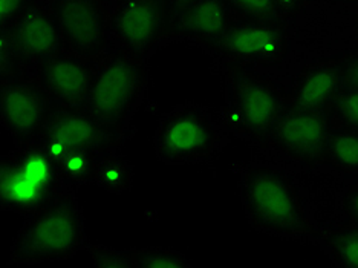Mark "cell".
Masks as SVG:
<instances>
[{
    "mask_svg": "<svg viewBox=\"0 0 358 268\" xmlns=\"http://www.w3.org/2000/svg\"><path fill=\"white\" fill-rule=\"evenodd\" d=\"M341 86L343 77L338 64H315L300 72L288 103L308 111L328 112Z\"/></svg>",
    "mask_w": 358,
    "mask_h": 268,
    "instance_id": "obj_16",
    "label": "cell"
},
{
    "mask_svg": "<svg viewBox=\"0 0 358 268\" xmlns=\"http://www.w3.org/2000/svg\"><path fill=\"white\" fill-rule=\"evenodd\" d=\"M231 13L238 17L264 20V22H280L273 0H227Z\"/></svg>",
    "mask_w": 358,
    "mask_h": 268,
    "instance_id": "obj_22",
    "label": "cell"
},
{
    "mask_svg": "<svg viewBox=\"0 0 358 268\" xmlns=\"http://www.w3.org/2000/svg\"><path fill=\"white\" fill-rule=\"evenodd\" d=\"M355 37L358 40V15H357V20H355Z\"/></svg>",
    "mask_w": 358,
    "mask_h": 268,
    "instance_id": "obj_29",
    "label": "cell"
},
{
    "mask_svg": "<svg viewBox=\"0 0 358 268\" xmlns=\"http://www.w3.org/2000/svg\"><path fill=\"white\" fill-rule=\"evenodd\" d=\"M243 212L256 230L279 238H303L314 230L296 189L282 170L251 164L239 175Z\"/></svg>",
    "mask_w": 358,
    "mask_h": 268,
    "instance_id": "obj_2",
    "label": "cell"
},
{
    "mask_svg": "<svg viewBox=\"0 0 358 268\" xmlns=\"http://www.w3.org/2000/svg\"><path fill=\"white\" fill-rule=\"evenodd\" d=\"M55 15L68 52L92 62L108 42L109 17L101 0H52Z\"/></svg>",
    "mask_w": 358,
    "mask_h": 268,
    "instance_id": "obj_11",
    "label": "cell"
},
{
    "mask_svg": "<svg viewBox=\"0 0 358 268\" xmlns=\"http://www.w3.org/2000/svg\"><path fill=\"white\" fill-rule=\"evenodd\" d=\"M224 120L206 104L184 103L159 118L155 152L169 166L206 164L224 144Z\"/></svg>",
    "mask_w": 358,
    "mask_h": 268,
    "instance_id": "obj_6",
    "label": "cell"
},
{
    "mask_svg": "<svg viewBox=\"0 0 358 268\" xmlns=\"http://www.w3.org/2000/svg\"><path fill=\"white\" fill-rule=\"evenodd\" d=\"M145 83L148 69L144 60L120 50L106 57L94 69L81 109L120 140L143 99Z\"/></svg>",
    "mask_w": 358,
    "mask_h": 268,
    "instance_id": "obj_5",
    "label": "cell"
},
{
    "mask_svg": "<svg viewBox=\"0 0 358 268\" xmlns=\"http://www.w3.org/2000/svg\"><path fill=\"white\" fill-rule=\"evenodd\" d=\"M134 268H187L192 264L176 250L150 247L132 250Z\"/></svg>",
    "mask_w": 358,
    "mask_h": 268,
    "instance_id": "obj_21",
    "label": "cell"
},
{
    "mask_svg": "<svg viewBox=\"0 0 358 268\" xmlns=\"http://www.w3.org/2000/svg\"><path fill=\"white\" fill-rule=\"evenodd\" d=\"M5 29L10 31L15 50L25 64L38 66L50 57L66 51L55 15L36 2H29L13 25Z\"/></svg>",
    "mask_w": 358,
    "mask_h": 268,
    "instance_id": "obj_13",
    "label": "cell"
},
{
    "mask_svg": "<svg viewBox=\"0 0 358 268\" xmlns=\"http://www.w3.org/2000/svg\"><path fill=\"white\" fill-rule=\"evenodd\" d=\"M85 246V225L72 188L27 218L11 250V264L64 261Z\"/></svg>",
    "mask_w": 358,
    "mask_h": 268,
    "instance_id": "obj_3",
    "label": "cell"
},
{
    "mask_svg": "<svg viewBox=\"0 0 358 268\" xmlns=\"http://www.w3.org/2000/svg\"><path fill=\"white\" fill-rule=\"evenodd\" d=\"M338 66H340L341 77H343L345 85L358 89V52L348 57V59L341 62Z\"/></svg>",
    "mask_w": 358,
    "mask_h": 268,
    "instance_id": "obj_25",
    "label": "cell"
},
{
    "mask_svg": "<svg viewBox=\"0 0 358 268\" xmlns=\"http://www.w3.org/2000/svg\"><path fill=\"white\" fill-rule=\"evenodd\" d=\"M306 0H273L280 22L294 17L302 10Z\"/></svg>",
    "mask_w": 358,
    "mask_h": 268,
    "instance_id": "obj_26",
    "label": "cell"
},
{
    "mask_svg": "<svg viewBox=\"0 0 358 268\" xmlns=\"http://www.w3.org/2000/svg\"><path fill=\"white\" fill-rule=\"evenodd\" d=\"M52 99L38 81L17 78L2 83L0 120L15 144L36 138L50 118Z\"/></svg>",
    "mask_w": 358,
    "mask_h": 268,
    "instance_id": "obj_12",
    "label": "cell"
},
{
    "mask_svg": "<svg viewBox=\"0 0 358 268\" xmlns=\"http://www.w3.org/2000/svg\"><path fill=\"white\" fill-rule=\"evenodd\" d=\"M332 132L328 112L308 111L288 103L265 144L289 160L314 164L323 160Z\"/></svg>",
    "mask_w": 358,
    "mask_h": 268,
    "instance_id": "obj_8",
    "label": "cell"
},
{
    "mask_svg": "<svg viewBox=\"0 0 358 268\" xmlns=\"http://www.w3.org/2000/svg\"><path fill=\"white\" fill-rule=\"evenodd\" d=\"M69 188L38 138L15 144L0 161V207L31 216Z\"/></svg>",
    "mask_w": 358,
    "mask_h": 268,
    "instance_id": "obj_4",
    "label": "cell"
},
{
    "mask_svg": "<svg viewBox=\"0 0 358 268\" xmlns=\"http://www.w3.org/2000/svg\"><path fill=\"white\" fill-rule=\"evenodd\" d=\"M113 2H115V3H120V2H123V0H113Z\"/></svg>",
    "mask_w": 358,
    "mask_h": 268,
    "instance_id": "obj_30",
    "label": "cell"
},
{
    "mask_svg": "<svg viewBox=\"0 0 358 268\" xmlns=\"http://www.w3.org/2000/svg\"><path fill=\"white\" fill-rule=\"evenodd\" d=\"M134 167L124 155L121 153H110L103 158L95 167L92 184L99 185L106 192L124 193L132 189Z\"/></svg>",
    "mask_w": 358,
    "mask_h": 268,
    "instance_id": "obj_17",
    "label": "cell"
},
{
    "mask_svg": "<svg viewBox=\"0 0 358 268\" xmlns=\"http://www.w3.org/2000/svg\"><path fill=\"white\" fill-rule=\"evenodd\" d=\"M69 188L92 184L95 167L115 150L118 140L81 108L54 111L37 135Z\"/></svg>",
    "mask_w": 358,
    "mask_h": 268,
    "instance_id": "obj_1",
    "label": "cell"
},
{
    "mask_svg": "<svg viewBox=\"0 0 358 268\" xmlns=\"http://www.w3.org/2000/svg\"><path fill=\"white\" fill-rule=\"evenodd\" d=\"M213 51L239 64L271 66L287 55L288 36L282 22L236 17L230 20Z\"/></svg>",
    "mask_w": 358,
    "mask_h": 268,
    "instance_id": "obj_9",
    "label": "cell"
},
{
    "mask_svg": "<svg viewBox=\"0 0 358 268\" xmlns=\"http://www.w3.org/2000/svg\"><path fill=\"white\" fill-rule=\"evenodd\" d=\"M94 68L81 57L63 51L37 66L36 80L63 108H81L91 85Z\"/></svg>",
    "mask_w": 358,
    "mask_h": 268,
    "instance_id": "obj_14",
    "label": "cell"
},
{
    "mask_svg": "<svg viewBox=\"0 0 358 268\" xmlns=\"http://www.w3.org/2000/svg\"><path fill=\"white\" fill-rule=\"evenodd\" d=\"M194 2H198V0H170V3H172V11L173 13L182 11V10H185L187 6H190Z\"/></svg>",
    "mask_w": 358,
    "mask_h": 268,
    "instance_id": "obj_28",
    "label": "cell"
},
{
    "mask_svg": "<svg viewBox=\"0 0 358 268\" xmlns=\"http://www.w3.org/2000/svg\"><path fill=\"white\" fill-rule=\"evenodd\" d=\"M288 101L266 80L238 68L225 74V127L251 141L266 143Z\"/></svg>",
    "mask_w": 358,
    "mask_h": 268,
    "instance_id": "obj_7",
    "label": "cell"
},
{
    "mask_svg": "<svg viewBox=\"0 0 358 268\" xmlns=\"http://www.w3.org/2000/svg\"><path fill=\"white\" fill-rule=\"evenodd\" d=\"M343 207L349 221H351L352 225L358 227V184H355L354 188L346 193V197L343 199Z\"/></svg>",
    "mask_w": 358,
    "mask_h": 268,
    "instance_id": "obj_27",
    "label": "cell"
},
{
    "mask_svg": "<svg viewBox=\"0 0 358 268\" xmlns=\"http://www.w3.org/2000/svg\"><path fill=\"white\" fill-rule=\"evenodd\" d=\"M230 20L231 10L227 0H198L185 10L173 13V20L169 25L176 34L213 50Z\"/></svg>",
    "mask_w": 358,
    "mask_h": 268,
    "instance_id": "obj_15",
    "label": "cell"
},
{
    "mask_svg": "<svg viewBox=\"0 0 358 268\" xmlns=\"http://www.w3.org/2000/svg\"><path fill=\"white\" fill-rule=\"evenodd\" d=\"M170 0H123L109 19L121 51L145 60L169 27Z\"/></svg>",
    "mask_w": 358,
    "mask_h": 268,
    "instance_id": "obj_10",
    "label": "cell"
},
{
    "mask_svg": "<svg viewBox=\"0 0 358 268\" xmlns=\"http://www.w3.org/2000/svg\"><path fill=\"white\" fill-rule=\"evenodd\" d=\"M324 250L338 267H358V227H343L324 234Z\"/></svg>",
    "mask_w": 358,
    "mask_h": 268,
    "instance_id": "obj_19",
    "label": "cell"
},
{
    "mask_svg": "<svg viewBox=\"0 0 358 268\" xmlns=\"http://www.w3.org/2000/svg\"><path fill=\"white\" fill-rule=\"evenodd\" d=\"M334 127L358 132V89L345 85L328 109Z\"/></svg>",
    "mask_w": 358,
    "mask_h": 268,
    "instance_id": "obj_20",
    "label": "cell"
},
{
    "mask_svg": "<svg viewBox=\"0 0 358 268\" xmlns=\"http://www.w3.org/2000/svg\"><path fill=\"white\" fill-rule=\"evenodd\" d=\"M323 162L345 174L358 175V132L334 127Z\"/></svg>",
    "mask_w": 358,
    "mask_h": 268,
    "instance_id": "obj_18",
    "label": "cell"
},
{
    "mask_svg": "<svg viewBox=\"0 0 358 268\" xmlns=\"http://www.w3.org/2000/svg\"><path fill=\"white\" fill-rule=\"evenodd\" d=\"M89 255L92 256V261L96 267L108 268H134L132 250L118 251L104 246H94L87 248Z\"/></svg>",
    "mask_w": 358,
    "mask_h": 268,
    "instance_id": "obj_23",
    "label": "cell"
},
{
    "mask_svg": "<svg viewBox=\"0 0 358 268\" xmlns=\"http://www.w3.org/2000/svg\"><path fill=\"white\" fill-rule=\"evenodd\" d=\"M28 5L29 0H0L2 28H10Z\"/></svg>",
    "mask_w": 358,
    "mask_h": 268,
    "instance_id": "obj_24",
    "label": "cell"
}]
</instances>
